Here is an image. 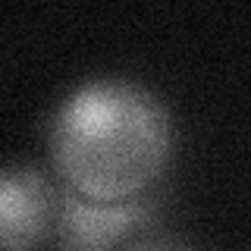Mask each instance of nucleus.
Masks as SVG:
<instances>
[{"label":"nucleus","mask_w":251,"mask_h":251,"mask_svg":"<svg viewBox=\"0 0 251 251\" xmlns=\"http://www.w3.org/2000/svg\"><path fill=\"white\" fill-rule=\"evenodd\" d=\"M47 151L60 182L85 198H141L173 157V116L135 78H88L53 107Z\"/></svg>","instance_id":"1"},{"label":"nucleus","mask_w":251,"mask_h":251,"mask_svg":"<svg viewBox=\"0 0 251 251\" xmlns=\"http://www.w3.org/2000/svg\"><path fill=\"white\" fill-rule=\"evenodd\" d=\"M157 210L160 198L151 195L129 201H98L63 185L50 239L57 251H120L132 235L151 229Z\"/></svg>","instance_id":"2"},{"label":"nucleus","mask_w":251,"mask_h":251,"mask_svg":"<svg viewBox=\"0 0 251 251\" xmlns=\"http://www.w3.org/2000/svg\"><path fill=\"white\" fill-rule=\"evenodd\" d=\"M60 188L38 167L10 163L0 176V248L35 251L53 229Z\"/></svg>","instance_id":"3"},{"label":"nucleus","mask_w":251,"mask_h":251,"mask_svg":"<svg viewBox=\"0 0 251 251\" xmlns=\"http://www.w3.org/2000/svg\"><path fill=\"white\" fill-rule=\"evenodd\" d=\"M120 251H192V248H188L185 242H179V239H173V235H167V232H157L154 226H151V229L132 235V239L126 242Z\"/></svg>","instance_id":"4"}]
</instances>
